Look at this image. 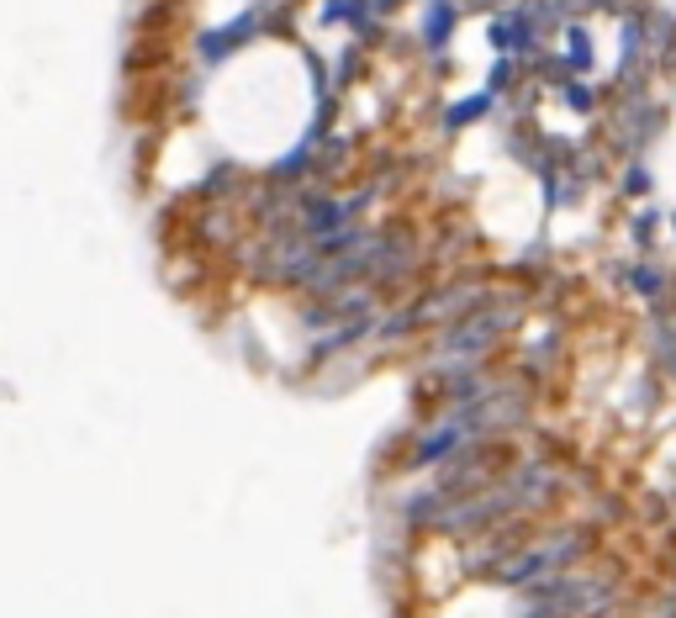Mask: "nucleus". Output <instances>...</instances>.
Returning a JSON list of instances; mask_svg holds the SVG:
<instances>
[{
  "instance_id": "nucleus-1",
  "label": "nucleus",
  "mask_w": 676,
  "mask_h": 618,
  "mask_svg": "<svg viewBox=\"0 0 676 618\" xmlns=\"http://www.w3.org/2000/svg\"><path fill=\"white\" fill-rule=\"evenodd\" d=\"M550 492H555V476L544 471V465H523V471H518L513 481H497V486H486V492L460 497L455 508H449V513L439 518V529H449V534L492 529V523L513 518V513H534Z\"/></svg>"
},
{
  "instance_id": "nucleus-2",
  "label": "nucleus",
  "mask_w": 676,
  "mask_h": 618,
  "mask_svg": "<svg viewBox=\"0 0 676 618\" xmlns=\"http://www.w3.org/2000/svg\"><path fill=\"white\" fill-rule=\"evenodd\" d=\"M587 550V534L581 529H555L550 539H539V545H529V550H518L513 560H502L497 566V582H507V587H523V582H544L550 571H560V566H571V560Z\"/></svg>"
},
{
  "instance_id": "nucleus-3",
  "label": "nucleus",
  "mask_w": 676,
  "mask_h": 618,
  "mask_svg": "<svg viewBox=\"0 0 676 618\" xmlns=\"http://www.w3.org/2000/svg\"><path fill=\"white\" fill-rule=\"evenodd\" d=\"M513 323V307H497V312H476L471 323H460L455 333H444L439 339V354H434V365H465V360H476L481 349H492V339Z\"/></svg>"
}]
</instances>
